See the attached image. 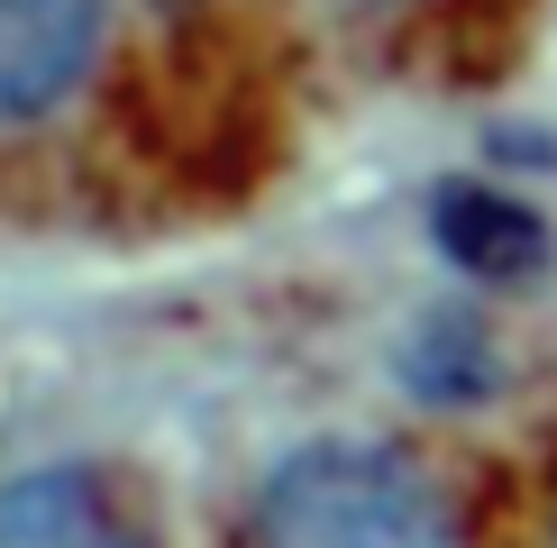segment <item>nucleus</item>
Listing matches in <instances>:
<instances>
[{
  "label": "nucleus",
  "mask_w": 557,
  "mask_h": 548,
  "mask_svg": "<svg viewBox=\"0 0 557 548\" xmlns=\"http://www.w3.org/2000/svg\"><path fill=\"white\" fill-rule=\"evenodd\" d=\"M257 548H467V531L421 457L375 439H320L274 466L257 502Z\"/></svg>",
  "instance_id": "1"
},
{
  "label": "nucleus",
  "mask_w": 557,
  "mask_h": 548,
  "mask_svg": "<svg viewBox=\"0 0 557 548\" xmlns=\"http://www.w3.org/2000/svg\"><path fill=\"white\" fill-rule=\"evenodd\" d=\"M110 0H0V128H37L91 83Z\"/></svg>",
  "instance_id": "2"
},
{
  "label": "nucleus",
  "mask_w": 557,
  "mask_h": 548,
  "mask_svg": "<svg viewBox=\"0 0 557 548\" xmlns=\"http://www.w3.org/2000/svg\"><path fill=\"white\" fill-rule=\"evenodd\" d=\"M430 228H438V257L467 265L475 284H521V274L548 265V220L521 192H494V183H438Z\"/></svg>",
  "instance_id": "3"
},
{
  "label": "nucleus",
  "mask_w": 557,
  "mask_h": 548,
  "mask_svg": "<svg viewBox=\"0 0 557 548\" xmlns=\"http://www.w3.org/2000/svg\"><path fill=\"white\" fill-rule=\"evenodd\" d=\"M91 531H110L101 521V485L74 466H46V475H18V485H0V548H74Z\"/></svg>",
  "instance_id": "4"
},
{
  "label": "nucleus",
  "mask_w": 557,
  "mask_h": 548,
  "mask_svg": "<svg viewBox=\"0 0 557 548\" xmlns=\"http://www.w3.org/2000/svg\"><path fill=\"white\" fill-rule=\"evenodd\" d=\"M403 384L421 402H484L494 394V338H484V320L475 311H438L403 348Z\"/></svg>",
  "instance_id": "5"
},
{
  "label": "nucleus",
  "mask_w": 557,
  "mask_h": 548,
  "mask_svg": "<svg viewBox=\"0 0 557 548\" xmlns=\"http://www.w3.org/2000/svg\"><path fill=\"white\" fill-rule=\"evenodd\" d=\"M74 548H137L128 531H91V539H74Z\"/></svg>",
  "instance_id": "6"
},
{
  "label": "nucleus",
  "mask_w": 557,
  "mask_h": 548,
  "mask_svg": "<svg viewBox=\"0 0 557 548\" xmlns=\"http://www.w3.org/2000/svg\"><path fill=\"white\" fill-rule=\"evenodd\" d=\"M357 10H403V0H357Z\"/></svg>",
  "instance_id": "7"
}]
</instances>
